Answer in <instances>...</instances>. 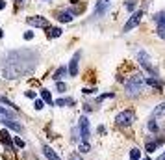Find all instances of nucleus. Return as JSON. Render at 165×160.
I'll return each instance as SVG.
<instances>
[{"instance_id": "58836bf2", "label": "nucleus", "mask_w": 165, "mask_h": 160, "mask_svg": "<svg viewBox=\"0 0 165 160\" xmlns=\"http://www.w3.org/2000/svg\"><path fill=\"white\" fill-rule=\"evenodd\" d=\"M20 2H22V0H20Z\"/></svg>"}, {"instance_id": "423d86ee", "label": "nucleus", "mask_w": 165, "mask_h": 160, "mask_svg": "<svg viewBox=\"0 0 165 160\" xmlns=\"http://www.w3.org/2000/svg\"><path fill=\"white\" fill-rule=\"evenodd\" d=\"M137 60H139V63H141L147 71H150V73L156 75V69H152V65H150V56H149L145 50H139V52H137Z\"/></svg>"}, {"instance_id": "2f4dec72", "label": "nucleus", "mask_w": 165, "mask_h": 160, "mask_svg": "<svg viewBox=\"0 0 165 160\" xmlns=\"http://www.w3.org/2000/svg\"><path fill=\"white\" fill-rule=\"evenodd\" d=\"M0 114H11V112H9V110H6L4 106H0Z\"/></svg>"}, {"instance_id": "b1692460", "label": "nucleus", "mask_w": 165, "mask_h": 160, "mask_svg": "<svg viewBox=\"0 0 165 160\" xmlns=\"http://www.w3.org/2000/svg\"><path fill=\"white\" fill-rule=\"evenodd\" d=\"M13 144H15V145H17V147H20V149H22V147H24V142H22V140H20V138H19V136H13Z\"/></svg>"}, {"instance_id": "7c9ffc66", "label": "nucleus", "mask_w": 165, "mask_h": 160, "mask_svg": "<svg viewBox=\"0 0 165 160\" xmlns=\"http://www.w3.org/2000/svg\"><path fill=\"white\" fill-rule=\"evenodd\" d=\"M22 37H24V39H32V37H33V32H26Z\"/></svg>"}, {"instance_id": "72a5a7b5", "label": "nucleus", "mask_w": 165, "mask_h": 160, "mask_svg": "<svg viewBox=\"0 0 165 160\" xmlns=\"http://www.w3.org/2000/svg\"><path fill=\"white\" fill-rule=\"evenodd\" d=\"M4 7H6V2H4V0H0V9H4Z\"/></svg>"}, {"instance_id": "9d476101", "label": "nucleus", "mask_w": 165, "mask_h": 160, "mask_svg": "<svg viewBox=\"0 0 165 160\" xmlns=\"http://www.w3.org/2000/svg\"><path fill=\"white\" fill-rule=\"evenodd\" d=\"M72 17H74V15H72L71 11H59L56 19H58L59 22H71V21H72Z\"/></svg>"}, {"instance_id": "4468645a", "label": "nucleus", "mask_w": 165, "mask_h": 160, "mask_svg": "<svg viewBox=\"0 0 165 160\" xmlns=\"http://www.w3.org/2000/svg\"><path fill=\"white\" fill-rule=\"evenodd\" d=\"M67 73H69V71H67V67H59V69H58V71L54 73V76H52V78H54L56 82H59V80H61V78H63V76L67 75Z\"/></svg>"}, {"instance_id": "a878e982", "label": "nucleus", "mask_w": 165, "mask_h": 160, "mask_svg": "<svg viewBox=\"0 0 165 160\" xmlns=\"http://www.w3.org/2000/svg\"><path fill=\"white\" fill-rule=\"evenodd\" d=\"M136 4H137L136 0H128V2H126V9H128V11H134V9H136Z\"/></svg>"}, {"instance_id": "39448f33", "label": "nucleus", "mask_w": 165, "mask_h": 160, "mask_svg": "<svg viewBox=\"0 0 165 160\" xmlns=\"http://www.w3.org/2000/svg\"><path fill=\"white\" fill-rule=\"evenodd\" d=\"M80 132H82V142H89L91 130H89V119L85 116L80 117Z\"/></svg>"}, {"instance_id": "4be33fe9", "label": "nucleus", "mask_w": 165, "mask_h": 160, "mask_svg": "<svg viewBox=\"0 0 165 160\" xmlns=\"http://www.w3.org/2000/svg\"><path fill=\"white\" fill-rule=\"evenodd\" d=\"M130 158H132V160H139V158H141L139 149H132V151H130Z\"/></svg>"}, {"instance_id": "1a4fd4ad", "label": "nucleus", "mask_w": 165, "mask_h": 160, "mask_svg": "<svg viewBox=\"0 0 165 160\" xmlns=\"http://www.w3.org/2000/svg\"><path fill=\"white\" fill-rule=\"evenodd\" d=\"M43 155H45L48 160H61L59 158V155H58L52 147H48V145H43Z\"/></svg>"}, {"instance_id": "c9c22d12", "label": "nucleus", "mask_w": 165, "mask_h": 160, "mask_svg": "<svg viewBox=\"0 0 165 160\" xmlns=\"http://www.w3.org/2000/svg\"><path fill=\"white\" fill-rule=\"evenodd\" d=\"M0 37H4V30L2 28H0Z\"/></svg>"}, {"instance_id": "6ab92c4d", "label": "nucleus", "mask_w": 165, "mask_h": 160, "mask_svg": "<svg viewBox=\"0 0 165 160\" xmlns=\"http://www.w3.org/2000/svg\"><path fill=\"white\" fill-rule=\"evenodd\" d=\"M78 149H80V153H89L91 151V145H89V142H82Z\"/></svg>"}, {"instance_id": "f8f14e48", "label": "nucleus", "mask_w": 165, "mask_h": 160, "mask_svg": "<svg viewBox=\"0 0 165 160\" xmlns=\"http://www.w3.org/2000/svg\"><path fill=\"white\" fill-rule=\"evenodd\" d=\"M108 9V2H104V0H100L98 4H97V9H95V17H98V15H102L104 11Z\"/></svg>"}, {"instance_id": "f257e3e1", "label": "nucleus", "mask_w": 165, "mask_h": 160, "mask_svg": "<svg viewBox=\"0 0 165 160\" xmlns=\"http://www.w3.org/2000/svg\"><path fill=\"white\" fill-rule=\"evenodd\" d=\"M2 76L4 78H20L33 71L37 63V52L33 50H9L2 58Z\"/></svg>"}, {"instance_id": "6e6552de", "label": "nucleus", "mask_w": 165, "mask_h": 160, "mask_svg": "<svg viewBox=\"0 0 165 160\" xmlns=\"http://www.w3.org/2000/svg\"><path fill=\"white\" fill-rule=\"evenodd\" d=\"M78 62H80V52H76V54L72 56L71 65H69V69H67L71 76H76V75H78Z\"/></svg>"}, {"instance_id": "473e14b6", "label": "nucleus", "mask_w": 165, "mask_h": 160, "mask_svg": "<svg viewBox=\"0 0 165 160\" xmlns=\"http://www.w3.org/2000/svg\"><path fill=\"white\" fill-rule=\"evenodd\" d=\"M71 160H82V158H80V155H71Z\"/></svg>"}, {"instance_id": "bb28decb", "label": "nucleus", "mask_w": 165, "mask_h": 160, "mask_svg": "<svg viewBox=\"0 0 165 160\" xmlns=\"http://www.w3.org/2000/svg\"><path fill=\"white\" fill-rule=\"evenodd\" d=\"M56 88H58V91H65V89H67V86H65L61 80H59V82H56Z\"/></svg>"}, {"instance_id": "a211bd4d", "label": "nucleus", "mask_w": 165, "mask_h": 160, "mask_svg": "<svg viewBox=\"0 0 165 160\" xmlns=\"http://www.w3.org/2000/svg\"><path fill=\"white\" fill-rule=\"evenodd\" d=\"M156 34H158V35H160L162 39H165V21L158 24V30H156Z\"/></svg>"}, {"instance_id": "2eb2a0df", "label": "nucleus", "mask_w": 165, "mask_h": 160, "mask_svg": "<svg viewBox=\"0 0 165 160\" xmlns=\"http://www.w3.org/2000/svg\"><path fill=\"white\" fill-rule=\"evenodd\" d=\"M41 99H43L46 104H50V106L54 104V101H52V95H50V91H48V89H41Z\"/></svg>"}, {"instance_id": "dca6fc26", "label": "nucleus", "mask_w": 165, "mask_h": 160, "mask_svg": "<svg viewBox=\"0 0 165 160\" xmlns=\"http://www.w3.org/2000/svg\"><path fill=\"white\" fill-rule=\"evenodd\" d=\"M145 84H149V86H152V88H156L158 91H162V82L154 76V78H147V82Z\"/></svg>"}, {"instance_id": "f704fd0d", "label": "nucleus", "mask_w": 165, "mask_h": 160, "mask_svg": "<svg viewBox=\"0 0 165 160\" xmlns=\"http://www.w3.org/2000/svg\"><path fill=\"white\" fill-rule=\"evenodd\" d=\"M158 160H165V153L162 155V157H158Z\"/></svg>"}, {"instance_id": "c85d7f7f", "label": "nucleus", "mask_w": 165, "mask_h": 160, "mask_svg": "<svg viewBox=\"0 0 165 160\" xmlns=\"http://www.w3.org/2000/svg\"><path fill=\"white\" fill-rule=\"evenodd\" d=\"M110 97H113V93H104V95L98 97V101H104V99H110Z\"/></svg>"}, {"instance_id": "393cba45", "label": "nucleus", "mask_w": 165, "mask_h": 160, "mask_svg": "<svg viewBox=\"0 0 165 160\" xmlns=\"http://www.w3.org/2000/svg\"><path fill=\"white\" fill-rule=\"evenodd\" d=\"M156 147H158V144H156V142H149V144H147V151H149V153L156 151Z\"/></svg>"}, {"instance_id": "20e7f679", "label": "nucleus", "mask_w": 165, "mask_h": 160, "mask_svg": "<svg viewBox=\"0 0 165 160\" xmlns=\"http://www.w3.org/2000/svg\"><path fill=\"white\" fill-rule=\"evenodd\" d=\"M141 17H143V11H141V9H139V11H134V13H132V17L128 19V22L124 24V28H123V32L126 34V32H130L132 28H136V26H137V24L141 22Z\"/></svg>"}, {"instance_id": "aec40b11", "label": "nucleus", "mask_w": 165, "mask_h": 160, "mask_svg": "<svg viewBox=\"0 0 165 160\" xmlns=\"http://www.w3.org/2000/svg\"><path fill=\"white\" fill-rule=\"evenodd\" d=\"M152 19H154V22H158V24H160V22H163V21H165V11H160V13H156Z\"/></svg>"}, {"instance_id": "0eeeda50", "label": "nucleus", "mask_w": 165, "mask_h": 160, "mask_svg": "<svg viewBox=\"0 0 165 160\" xmlns=\"http://www.w3.org/2000/svg\"><path fill=\"white\" fill-rule=\"evenodd\" d=\"M26 22H28L30 26H37V28H48V21H46L45 17H39V15H35V17H28V19H26Z\"/></svg>"}, {"instance_id": "5701e85b", "label": "nucleus", "mask_w": 165, "mask_h": 160, "mask_svg": "<svg viewBox=\"0 0 165 160\" xmlns=\"http://www.w3.org/2000/svg\"><path fill=\"white\" fill-rule=\"evenodd\" d=\"M149 130L158 132V125H156V121H154V119H150V121H149Z\"/></svg>"}, {"instance_id": "9b49d317", "label": "nucleus", "mask_w": 165, "mask_h": 160, "mask_svg": "<svg viewBox=\"0 0 165 160\" xmlns=\"http://www.w3.org/2000/svg\"><path fill=\"white\" fill-rule=\"evenodd\" d=\"M0 140L7 145V149H13V144H11V140H9V132L4 129V130H0Z\"/></svg>"}, {"instance_id": "e433bc0d", "label": "nucleus", "mask_w": 165, "mask_h": 160, "mask_svg": "<svg viewBox=\"0 0 165 160\" xmlns=\"http://www.w3.org/2000/svg\"><path fill=\"white\" fill-rule=\"evenodd\" d=\"M104 2H108V0H104Z\"/></svg>"}, {"instance_id": "7ed1b4c3", "label": "nucleus", "mask_w": 165, "mask_h": 160, "mask_svg": "<svg viewBox=\"0 0 165 160\" xmlns=\"http://www.w3.org/2000/svg\"><path fill=\"white\" fill-rule=\"evenodd\" d=\"M132 121H134V112L132 110H124V112L117 114V117H115V123L119 127H130Z\"/></svg>"}, {"instance_id": "c756f323", "label": "nucleus", "mask_w": 165, "mask_h": 160, "mask_svg": "<svg viewBox=\"0 0 165 160\" xmlns=\"http://www.w3.org/2000/svg\"><path fill=\"white\" fill-rule=\"evenodd\" d=\"M45 104H43V101H35V110H41Z\"/></svg>"}, {"instance_id": "412c9836", "label": "nucleus", "mask_w": 165, "mask_h": 160, "mask_svg": "<svg viewBox=\"0 0 165 160\" xmlns=\"http://www.w3.org/2000/svg\"><path fill=\"white\" fill-rule=\"evenodd\" d=\"M61 32H63L61 28H50V34H48V35H50V37H59Z\"/></svg>"}, {"instance_id": "4c0bfd02", "label": "nucleus", "mask_w": 165, "mask_h": 160, "mask_svg": "<svg viewBox=\"0 0 165 160\" xmlns=\"http://www.w3.org/2000/svg\"><path fill=\"white\" fill-rule=\"evenodd\" d=\"M145 160H149V158H145Z\"/></svg>"}, {"instance_id": "f03ea898", "label": "nucleus", "mask_w": 165, "mask_h": 160, "mask_svg": "<svg viewBox=\"0 0 165 160\" xmlns=\"http://www.w3.org/2000/svg\"><path fill=\"white\" fill-rule=\"evenodd\" d=\"M124 88H126L128 95H139V93L145 89V80H143L141 75H134V76H130V80L124 84Z\"/></svg>"}, {"instance_id": "cd10ccee", "label": "nucleus", "mask_w": 165, "mask_h": 160, "mask_svg": "<svg viewBox=\"0 0 165 160\" xmlns=\"http://www.w3.org/2000/svg\"><path fill=\"white\" fill-rule=\"evenodd\" d=\"M24 95H26L28 99H35V93H33L32 89H28V91H24Z\"/></svg>"}, {"instance_id": "f3484780", "label": "nucleus", "mask_w": 165, "mask_h": 160, "mask_svg": "<svg viewBox=\"0 0 165 160\" xmlns=\"http://www.w3.org/2000/svg\"><path fill=\"white\" fill-rule=\"evenodd\" d=\"M54 104L56 106H67V104H74V101L72 99H58V101H54Z\"/></svg>"}, {"instance_id": "ddd939ff", "label": "nucleus", "mask_w": 165, "mask_h": 160, "mask_svg": "<svg viewBox=\"0 0 165 160\" xmlns=\"http://www.w3.org/2000/svg\"><path fill=\"white\" fill-rule=\"evenodd\" d=\"M162 116H165V103H162L160 106H156V108H154V112H152V119L162 117Z\"/></svg>"}]
</instances>
